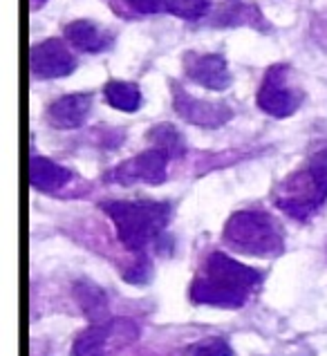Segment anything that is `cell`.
Segmentation results:
<instances>
[{"label":"cell","instance_id":"8fae6325","mask_svg":"<svg viewBox=\"0 0 327 356\" xmlns=\"http://www.w3.org/2000/svg\"><path fill=\"white\" fill-rule=\"evenodd\" d=\"M92 110V97L77 92V95H65L58 101L49 106V124L61 128V130H72L86 124V119Z\"/></svg>","mask_w":327,"mask_h":356},{"label":"cell","instance_id":"e0dca14e","mask_svg":"<svg viewBox=\"0 0 327 356\" xmlns=\"http://www.w3.org/2000/svg\"><path fill=\"white\" fill-rule=\"evenodd\" d=\"M209 0H166V9L177 18L196 20L209 12Z\"/></svg>","mask_w":327,"mask_h":356},{"label":"cell","instance_id":"d6986e66","mask_svg":"<svg viewBox=\"0 0 327 356\" xmlns=\"http://www.w3.org/2000/svg\"><path fill=\"white\" fill-rule=\"evenodd\" d=\"M152 276V267H150V260L148 258H139L135 260V264L124 273V278L132 284H139V282H148Z\"/></svg>","mask_w":327,"mask_h":356},{"label":"cell","instance_id":"ba28073f","mask_svg":"<svg viewBox=\"0 0 327 356\" xmlns=\"http://www.w3.org/2000/svg\"><path fill=\"white\" fill-rule=\"evenodd\" d=\"M285 67L276 65L267 72V79L258 92V106L271 117H289L296 113V108L301 106V97L285 86Z\"/></svg>","mask_w":327,"mask_h":356},{"label":"cell","instance_id":"ffe728a7","mask_svg":"<svg viewBox=\"0 0 327 356\" xmlns=\"http://www.w3.org/2000/svg\"><path fill=\"white\" fill-rule=\"evenodd\" d=\"M126 3L139 14H157L166 7V0H126Z\"/></svg>","mask_w":327,"mask_h":356},{"label":"cell","instance_id":"ac0fdd59","mask_svg":"<svg viewBox=\"0 0 327 356\" xmlns=\"http://www.w3.org/2000/svg\"><path fill=\"white\" fill-rule=\"evenodd\" d=\"M184 356H233V352H231L227 341L207 339L198 345H191V348L184 352Z\"/></svg>","mask_w":327,"mask_h":356},{"label":"cell","instance_id":"30bf717a","mask_svg":"<svg viewBox=\"0 0 327 356\" xmlns=\"http://www.w3.org/2000/svg\"><path fill=\"white\" fill-rule=\"evenodd\" d=\"M184 72L191 76L198 86L207 90H227L231 86V74L227 60L218 54H202V56H186L184 58Z\"/></svg>","mask_w":327,"mask_h":356},{"label":"cell","instance_id":"3957f363","mask_svg":"<svg viewBox=\"0 0 327 356\" xmlns=\"http://www.w3.org/2000/svg\"><path fill=\"white\" fill-rule=\"evenodd\" d=\"M327 200V148L314 152L308 166L276 188V207L296 220H310Z\"/></svg>","mask_w":327,"mask_h":356},{"label":"cell","instance_id":"7c38bea8","mask_svg":"<svg viewBox=\"0 0 327 356\" xmlns=\"http://www.w3.org/2000/svg\"><path fill=\"white\" fill-rule=\"evenodd\" d=\"M72 172L67 168L54 164L45 157H32L29 161V184L38 191H56L61 186H65Z\"/></svg>","mask_w":327,"mask_h":356},{"label":"cell","instance_id":"52a82bcc","mask_svg":"<svg viewBox=\"0 0 327 356\" xmlns=\"http://www.w3.org/2000/svg\"><path fill=\"white\" fill-rule=\"evenodd\" d=\"M77 67L72 54L65 47L63 40L47 38L43 43H38L29 52V70L38 79H61L72 74Z\"/></svg>","mask_w":327,"mask_h":356},{"label":"cell","instance_id":"2e32d148","mask_svg":"<svg viewBox=\"0 0 327 356\" xmlns=\"http://www.w3.org/2000/svg\"><path fill=\"white\" fill-rule=\"evenodd\" d=\"M104 97L112 106L121 110V113H135L141 106V92L135 83H126V81H110L104 88Z\"/></svg>","mask_w":327,"mask_h":356},{"label":"cell","instance_id":"5b68a950","mask_svg":"<svg viewBox=\"0 0 327 356\" xmlns=\"http://www.w3.org/2000/svg\"><path fill=\"white\" fill-rule=\"evenodd\" d=\"M137 337L139 330L135 323L126 318H108L90 325L86 332L79 334L72 345V356H106L135 343Z\"/></svg>","mask_w":327,"mask_h":356},{"label":"cell","instance_id":"4fadbf2b","mask_svg":"<svg viewBox=\"0 0 327 356\" xmlns=\"http://www.w3.org/2000/svg\"><path fill=\"white\" fill-rule=\"evenodd\" d=\"M74 296H77V302L81 305V309H83V314L92 321V325L108 321V296L101 287H97V284H92L88 280H81L74 284Z\"/></svg>","mask_w":327,"mask_h":356},{"label":"cell","instance_id":"9a60e30c","mask_svg":"<svg viewBox=\"0 0 327 356\" xmlns=\"http://www.w3.org/2000/svg\"><path fill=\"white\" fill-rule=\"evenodd\" d=\"M148 141H150L152 148L164 152L168 159L182 157L184 152H186V141H184L182 132L175 126H170V124L152 126L150 132H148Z\"/></svg>","mask_w":327,"mask_h":356},{"label":"cell","instance_id":"7a4b0ae2","mask_svg":"<svg viewBox=\"0 0 327 356\" xmlns=\"http://www.w3.org/2000/svg\"><path fill=\"white\" fill-rule=\"evenodd\" d=\"M104 211L115 222L121 244L135 253L155 242L170 218V207L161 202H108Z\"/></svg>","mask_w":327,"mask_h":356},{"label":"cell","instance_id":"277c9868","mask_svg":"<svg viewBox=\"0 0 327 356\" xmlns=\"http://www.w3.org/2000/svg\"><path fill=\"white\" fill-rule=\"evenodd\" d=\"M229 247L253 258H276L282 253L285 240L278 225L262 211H238L224 227Z\"/></svg>","mask_w":327,"mask_h":356},{"label":"cell","instance_id":"6da1fadb","mask_svg":"<svg viewBox=\"0 0 327 356\" xmlns=\"http://www.w3.org/2000/svg\"><path fill=\"white\" fill-rule=\"evenodd\" d=\"M260 284V273L236 262L227 253H211L204 262V276L191 284V300L213 307L238 309L249 300V293Z\"/></svg>","mask_w":327,"mask_h":356},{"label":"cell","instance_id":"9c48e42d","mask_svg":"<svg viewBox=\"0 0 327 356\" xmlns=\"http://www.w3.org/2000/svg\"><path fill=\"white\" fill-rule=\"evenodd\" d=\"M173 106L175 113L186 119L189 124H196L202 128H218L222 124H227L231 119V108L224 104H216V101H204V99H193L184 90H175L173 95Z\"/></svg>","mask_w":327,"mask_h":356},{"label":"cell","instance_id":"5bb4252c","mask_svg":"<svg viewBox=\"0 0 327 356\" xmlns=\"http://www.w3.org/2000/svg\"><path fill=\"white\" fill-rule=\"evenodd\" d=\"M65 38L70 45H74L81 52H99V49L108 45V38L90 20H74V23H70L65 27Z\"/></svg>","mask_w":327,"mask_h":356},{"label":"cell","instance_id":"44dd1931","mask_svg":"<svg viewBox=\"0 0 327 356\" xmlns=\"http://www.w3.org/2000/svg\"><path fill=\"white\" fill-rule=\"evenodd\" d=\"M32 3H34V7H40V5L45 3V0H32Z\"/></svg>","mask_w":327,"mask_h":356},{"label":"cell","instance_id":"8992f818","mask_svg":"<svg viewBox=\"0 0 327 356\" xmlns=\"http://www.w3.org/2000/svg\"><path fill=\"white\" fill-rule=\"evenodd\" d=\"M166 164L168 157L164 152L150 148L146 152H139L137 157H132L124 161L121 166H117L110 172L112 181L119 184H135V181H144V184H161L166 179Z\"/></svg>","mask_w":327,"mask_h":356}]
</instances>
